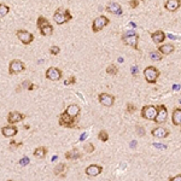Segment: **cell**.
<instances>
[{
	"label": "cell",
	"instance_id": "35",
	"mask_svg": "<svg viewBox=\"0 0 181 181\" xmlns=\"http://www.w3.org/2000/svg\"><path fill=\"white\" fill-rule=\"evenodd\" d=\"M29 162H30V159H29L28 157H23V158L20 161V164H21V165H28Z\"/></svg>",
	"mask_w": 181,
	"mask_h": 181
},
{
	"label": "cell",
	"instance_id": "47",
	"mask_svg": "<svg viewBox=\"0 0 181 181\" xmlns=\"http://www.w3.org/2000/svg\"><path fill=\"white\" fill-rule=\"evenodd\" d=\"M135 145H137V141H132V143H130V146H132V147H135Z\"/></svg>",
	"mask_w": 181,
	"mask_h": 181
},
{
	"label": "cell",
	"instance_id": "11",
	"mask_svg": "<svg viewBox=\"0 0 181 181\" xmlns=\"http://www.w3.org/2000/svg\"><path fill=\"white\" fill-rule=\"evenodd\" d=\"M122 40L126 45L133 47L134 50H138V42H139V34L130 35V36H122Z\"/></svg>",
	"mask_w": 181,
	"mask_h": 181
},
{
	"label": "cell",
	"instance_id": "33",
	"mask_svg": "<svg viewBox=\"0 0 181 181\" xmlns=\"http://www.w3.org/2000/svg\"><path fill=\"white\" fill-rule=\"evenodd\" d=\"M135 110H137V108H135V105H134V104H130V103L127 104V112L133 114Z\"/></svg>",
	"mask_w": 181,
	"mask_h": 181
},
{
	"label": "cell",
	"instance_id": "29",
	"mask_svg": "<svg viewBox=\"0 0 181 181\" xmlns=\"http://www.w3.org/2000/svg\"><path fill=\"white\" fill-rule=\"evenodd\" d=\"M98 139L100 141H108L109 140V134L106 133V130H100L98 134Z\"/></svg>",
	"mask_w": 181,
	"mask_h": 181
},
{
	"label": "cell",
	"instance_id": "28",
	"mask_svg": "<svg viewBox=\"0 0 181 181\" xmlns=\"http://www.w3.org/2000/svg\"><path fill=\"white\" fill-rule=\"evenodd\" d=\"M150 58L152 59V60H162V53L159 51H152V52H150Z\"/></svg>",
	"mask_w": 181,
	"mask_h": 181
},
{
	"label": "cell",
	"instance_id": "20",
	"mask_svg": "<svg viewBox=\"0 0 181 181\" xmlns=\"http://www.w3.org/2000/svg\"><path fill=\"white\" fill-rule=\"evenodd\" d=\"M175 50L174 45L172 43H164V45H161V46H158V51L162 53V54H170L173 53Z\"/></svg>",
	"mask_w": 181,
	"mask_h": 181
},
{
	"label": "cell",
	"instance_id": "22",
	"mask_svg": "<svg viewBox=\"0 0 181 181\" xmlns=\"http://www.w3.org/2000/svg\"><path fill=\"white\" fill-rule=\"evenodd\" d=\"M81 157V153L79 152V150L77 148H72V150H70V151H68V152L65 153V158L67 159H69V161H75V159H77V158H80Z\"/></svg>",
	"mask_w": 181,
	"mask_h": 181
},
{
	"label": "cell",
	"instance_id": "5",
	"mask_svg": "<svg viewBox=\"0 0 181 181\" xmlns=\"http://www.w3.org/2000/svg\"><path fill=\"white\" fill-rule=\"evenodd\" d=\"M24 70H25V64L22 62V60L13 59V60L10 62V65H9L10 75H16V74H20V72H22Z\"/></svg>",
	"mask_w": 181,
	"mask_h": 181
},
{
	"label": "cell",
	"instance_id": "49",
	"mask_svg": "<svg viewBox=\"0 0 181 181\" xmlns=\"http://www.w3.org/2000/svg\"><path fill=\"white\" fill-rule=\"evenodd\" d=\"M24 128H25V129H29V128H30V126H29V125H25V126H24Z\"/></svg>",
	"mask_w": 181,
	"mask_h": 181
},
{
	"label": "cell",
	"instance_id": "7",
	"mask_svg": "<svg viewBox=\"0 0 181 181\" xmlns=\"http://www.w3.org/2000/svg\"><path fill=\"white\" fill-rule=\"evenodd\" d=\"M16 35H17L18 40H21V42L24 43V45H29L30 42H33V40H34V35L32 33L27 32V30H23V29L17 30Z\"/></svg>",
	"mask_w": 181,
	"mask_h": 181
},
{
	"label": "cell",
	"instance_id": "4",
	"mask_svg": "<svg viewBox=\"0 0 181 181\" xmlns=\"http://www.w3.org/2000/svg\"><path fill=\"white\" fill-rule=\"evenodd\" d=\"M158 114V109L155 105H145L141 109V117L145 119H150V121H156Z\"/></svg>",
	"mask_w": 181,
	"mask_h": 181
},
{
	"label": "cell",
	"instance_id": "25",
	"mask_svg": "<svg viewBox=\"0 0 181 181\" xmlns=\"http://www.w3.org/2000/svg\"><path fill=\"white\" fill-rule=\"evenodd\" d=\"M52 33H53V27L51 24H49L46 27H43L42 29H40V34L42 36H51Z\"/></svg>",
	"mask_w": 181,
	"mask_h": 181
},
{
	"label": "cell",
	"instance_id": "8",
	"mask_svg": "<svg viewBox=\"0 0 181 181\" xmlns=\"http://www.w3.org/2000/svg\"><path fill=\"white\" fill-rule=\"evenodd\" d=\"M62 76H63L62 70L58 69V68H54V67L49 68L47 71H46V79H49L51 81H58V80L62 79Z\"/></svg>",
	"mask_w": 181,
	"mask_h": 181
},
{
	"label": "cell",
	"instance_id": "48",
	"mask_svg": "<svg viewBox=\"0 0 181 181\" xmlns=\"http://www.w3.org/2000/svg\"><path fill=\"white\" fill-rule=\"evenodd\" d=\"M117 60H118V62H119V63H122V62H123V58H122V57H119V58H118Z\"/></svg>",
	"mask_w": 181,
	"mask_h": 181
},
{
	"label": "cell",
	"instance_id": "19",
	"mask_svg": "<svg viewBox=\"0 0 181 181\" xmlns=\"http://www.w3.org/2000/svg\"><path fill=\"white\" fill-rule=\"evenodd\" d=\"M151 39L153 40L155 43L159 45V43H162L165 40V34H164L163 30H157V32H155V33L151 34Z\"/></svg>",
	"mask_w": 181,
	"mask_h": 181
},
{
	"label": "cell",
	"instance_id": "40",
	"mask_svg": "<svg viewBox=\"0 0 181 181\" xmlns=\"http://www.w3.org/2000/svg\"><path fill=\"white\" fill-rule=\"evenodd\" d=\"M153 146L156 148H167V145H164V144H157V143H155Z\"/></svg>",
	"mask_w": 181,
	"mask_h": 181
},
{
	"label": "cell",
	"instance_id": "46",
	"mask_svg": "<svg viewBox=\"0 0 181 181\" xmlns=\"http://www.w3.org/2000/svg\"><path fill=\"white\" fill-rule=\"evenodd\" d=\"M35 88H36V85H33V83H32V86H30L29 90H33V89H35Z\"/></svg>",
	"mask_w": 181,
	"mask_h": 181
},
{
	"label": "cell",
	"instance_id": "10",
	"mask_svg": "<svg viewBox=\"0 0 181 181\" xmlns=\"http://www.w3.org/2000/svg\"><path fill=\"white\" fill-rule=\"evenodd\" d=\"M98 98H99V103L101 105H104V106H106V108L112 106L114 103H115V97L109 94V93H100Z\"/></svg>",
	"mask_w": 181,
	"mask_h": 181
},
{
	"label": "cell",
	"instance_id": "15",
	"mask_svg": "<svg viewBox=\"0 0 181 181\" xmlns=\"http://www.w3.org/2000/svg\"><path fill=\"white\" fill-rule=\"evenodd\" d=\"M151 134H152L153 137H156V138H167L168 135L170 134V132H169V129H167V128H163V127H157V128L152 129Z\"/></svg>",
	"mask_w": 181,
	"mask_h": 181
},
{
	"label": "cell",
	"instance_id": "9",
	"mask_svg": "<svg viewBox=\"0 0 181 181\" xmlns=\"http://www.w3.org/2000/svg\"><path fill=\"white\" fill-rule=\"evenodd\" d=\"M158 109V114H157V117H156V121L155 122L158 123V125H162L164 123L165 121H167V117H168V110L167 108H165V105H159V106H157Z\"/></svg>",
	"mask_w": 181,
	"mask_h": 181
},
{
	"label": "cell",
	"instance_id": "24",
	"mask_svg": "<svg viewBox=\"0 0 181 181\" xmlns=\"http://www.w3.org/2000/svg\"><path fill=\"white\" fill-rule=\"evenodd\" d=\"M65 170H67V164L59 163V164L56 165V168L53 169V173H54V175H57V176H62V175L64 174Z\"/></svg>",
	"mask_w": 181,
	"mask_h": 181
},
{
	"label": "cell",
	"instance_id": "41",
	"mask_svg": "<svg viewBox=\"0 0 181 181\" xmlns=\"http://www.w3.org/2000/svg\"><path fill=\"white\" fill-rule=\"evenodd\" d=\"M22 86L24 87V88H30V86H32V82H30V81H24L23 83H22Z\"/></svg>",
	"mask_w": 181,
	"mask_h": 181
},
{
	"label": "cell",
	"instance_id": "31",
	"mask_svg": "<svg viewBox=\"0 0 181 181\" xmlns=\"http://www.w3.org/2000/svg\"><path fill=\"white\" fill-rule=\"evenodd\" d=\"M94 145L93 144H90V143H88V144H86L85 145V151L86 152H88V153H92V152H94Z\"/></svg>",
	"mask_w": 181,
	"mask_h": 181
},
{
	"label": "cell",
	"instance_id": "38",
	"mask_svg": "<svg viewBox=\"0 0 181 181\" xmlns=\"http://www.w3.org/2000/svg\"><path fill=\"white\" fill-rule=\"evenodd\" d=\"M135 34H138L135 30H128V32H126V33H123L122 34V36H130V35H135Z\"/></svg>",
	"mask_w": 181,
	"mask_h": 181
},
{
	"label": "cell",
	"instance_id": "42",
	"mask_svg": "<svg viewBox=\"0 0 181 181\" xmlns=\"http://www.w3.org/2000/svg\"><path fill=\"white\" fill-rule=\"evenodd\" d=\"M86 138H87V133H83L81 137H80V141H83V140H86Z\"/></svg>",
	"mask_w": 181,
	"mask_h": 181
},
{
	"label": "cell",
	"instance_id": "14",
	"mask_svg": "<svg viewBox=\"0 0 181 181\" xmlns=\"http://www.w3.org/2000/svg\"><path fill=\"white\" fill-rule=\"evenodd\" d=\"M1 133L5 138H11V137H14V135L18 133V129L14 126H5L1 128Z\"/></svg>",
	"mask_w": 181,
	"mask_h": 181
},
{
	"label": "cell",
	"instance_id": "51",
	"mask_svg": "<svg viewBox=\"0 0 181 181\" xmlns=\"http://www.w3.org/2000/svg\"><path fill=\"white\" fill-rule=\"evenodd\" d=\"M7 181H13V180H7Z\"/></svg>",
	"mask_w": 181,
	"mask_h": 181
},
{
	"label": "cell",
	"instance_id": "32",
	"mask_svg": "<svg viewBox=\"0 0 181 181\" xmlns=\"http://www.w3.org/2000/svg\"><path fill=\"white\" fill-rule=\"evenodd\" d=\"M59 52H60V49H59L58 46H56V45L50 49V53H51V54H53V56H57Z\"/></svg>",
	"mask_w": 181,
	"mask_h": 181
},
{
	"label": "cell",
	"instance_id": "13",
	"mask_svg": "<svg viewBox=\"0 0 181 181\" xmlns=\"http://www.w3.org/2000/svg\"><path fill=\"white\" fill-rule=\"evenodd\" d=\"M85 172L88 176H98L103 172V167L101 165H98V164H90L86 168Z\"/></svg>",
	"mask_w": 181,
	"mask_h": 181
},
{
	"label": "cell",
	"instance_id": "6",
	"mask_svg": "<svg viewBox=\"0 0 181 181\" xmlns=\"http://www.w3.org/2000/svg\"><path fill=\"white\" fill-rule=\"evenodd\" d=\"M109 23H110V20H109L108 17H105V16H99V17H97V18L93 21V23H92V30H93V33L100 32V30H101L103 28L106 27Z\"/></svg>",
	"mask_w": 181,
	"mask_h": 181
},
{
	"label": "cell",
	"instance_id": "36",
	"mask_svg": "<svg viewBox=\"0 0 181 181\" xmlns=\"http://www.w3.org/2000/svg\"><path fill=\"white\" fill-rule=\"evenodd\" d=\"M137 132H138V134L141 135V137H144V135H145V129L141 126H137Z\"/></svg>",
	"mask_w": 181,
	"mask_h": 181
},
{
	"label": "cell",
	"instance_id": "21",
	"mask_svg": "<svg viewBox=\"0 0 181 181\" xmlns=\"http://www.w3.org/2000/svg\"><path fill=\"white\" fill-rule=\"evenodd\" d=\"M172 121H173V125H175V126H181V109H180V108H176V109L173 111Z\"/></svg>",
	"mask_w": 181,
	"mask_h": 181
},
{
	"label": "cell",
	"instance_id": "44",
	"mask_svg": "<svg viewBox=\"0 0 181 181\" xmlns=\"http://www.w3.org/2000/svg\"><path fill=\"white\" fill-rule=\"evenodd\" d=\"M10 144H11V145H14V146H17V145H18V146H21V145H22V143H20V144H17L16 141H13V140H12V141H11Z\"/></svg>",
	"mask_w": 181,
	"mask_h": 181
},
{
	"label": "cell",
	"instance_id": "27",
	"mask_svg": "<svg viewBox=\"0 0 181 181\" xmlns=\"http://www.w3.org/2000/svg\"><path fill=\"white\" fill-rule=\"evenodd\" d=\"M9 10H10V7H9L7 5H5L4 3L0 4V17L4 18V17L6 16V14L9 13Z\"/></svg>",
	"mask_w": 181,
	"mask_h": 181
},
{
	"label": "cell",
	"instance_id": "34",
	"mask_svg": "<svg viewBox=\"0 0 181 181\" xmlns=\"http://www.w3.org/2000/svg\"><path fill=\"white\" fill-rule=\"evenodd\" d=\"M75 82H76V79H75L74 76H70L69 79L64 80V85H65V86H68V85H71V83H75Z\"/></svg>",
	"mask_w": 181,
	"mask_h": 181
},
{
	"label": "cell",
	"instance_id": "37",
	"mask_svg": "<svg viewBox=\"0 0 181 181\" xmlns=\"http://www.w3.org/2000/svg\"><path fill=\"white\" fill-rule=\"evenodd\" d=\"M138 5H139V1H138V0H130V1H129V6H130L132 9H135Z\"/></svg>",
	"mask_w": 181,
	"mask_h": 181
},
{
	"label": "cell",
	"instance_id": "39",
	"mask_svg": "<svg viewBox=\"0 0 181 181\" xmlns=\"http://www.w3.org/2000/svg\"><path fill=\"white\" fill-rule=\"evenodd\" d=\"M169 181H181V174L175 175L174 177H170V179H169Z\"/></svg>",
	"mask_w": 181,
	"mask_h": 181
},
{
	"label": "cell",
	"instance_id": "16",
	"mask_svg": "<svg viewBox=\"0 0 181 181\" xmlns=\"http://www.w3.org/2000/svg\"><path fill=\"white\" fill-rule=\"evenodd\" d=\"M106 11L112 14H117V16L122 14V7L118 3H109L106 5Z\"/></svg>",
	"mask_w": 181,
	"mask_h": 181
},
{
	"label": "cell",
	"instance_id": "43",
	"mask_svg": "<svg viewBox=\"0 0 181 181\" xmlns=\"http://www.w3.org/2000/svg\"><path fill=\"white\" fill-rule=\"evenodd\" d=\"M132 71H133V75L135 76V74H137V71H138V68H137V67H133V68H132Z\"/></svg>",
	"mask_w": 181,
	"mask_h": 181
},
{
	"label": "cell",
	"instance_id": "50",
	"mask_svg": "<svg viewBox=\"0 0 181 181\" xmlns=\"http://www.w3.org/2000/svg\"><path fill=\"white\" fill-rule=\"evenodd\" d=\"M57 158H58V157H57V156H54V157L52 158V162H53V161H57Z\"/></svg>",
	"mask_w": 181,
	"mask_h": 181
},
{
	"label": "cell",
	"instance_id": "2",
	"mask_svg": "<svg viewBox=\"0 0 181 181\" xmlns=\"http://www.w3.org/2000/svg\"><path fill=\"white\" fill-rule=\"evenodd\" d=\"M159 75H161L159 70L153 65L146 67L144 69V77H145L146 82H148V83H156L159 77Z\"/></svg>",
	"mask_w": 181,
	"mask_h": 181
},
{
	"label": "cell",
	"instance_id": "26",
	"mask_svg": "<svg viewBox=\"0 0 181 181\" xmlns=\"http://www.w3.org/2000/svg\"><path fill=\"white\" fill-rule=\"evenodd\" d=\"M49 24H50V22L47 21V18H45V17H42V16H40V17L38 18V21H36V25H38L39 29H42L43 27H46V25H49Z\"/></svg>",
	"mask_w": 181,
	"mask_h": 181
},
{
	"label": "cell",
	"instance_id": "3",
	"mask_svg": "<svg viewBox=\"0 0 181 181\" xmlns=\"http://www.w3.org/2000/svg\"><path fill=\"white\" fill-rule=\"evenodd\" d=\"M59 125L62 127H65V128H76L77 126V118H74L71 116H69L65 111L59 116V119H58Z\"/></svg>",
	"mask_w": 181,
	"mask_h": 181
},
{
	"label": "cell",
	"instance_id": "1",
	"mask_svg": "<svg viewBox=\"0 0 181 181\" xmlns=\"http://www.w3.org/2000/svg\"><path fill=\"white\" fill-rule=\"evenodd\" d=\"M72 20V14L70 13L69 10H63V9H57V11L54 12L53 14V21L57 23V24H64L69 21Z\"/></svg>",
	"mask_w": 181,
	"mask_h": 181
},
{
	"label": "cell",
	"instance_id": "17",
	"mask_svg": "<svg viewBox=\"0 0 181 181\" xmlns=\"http://www.w3.org/2000/svg\"><path fill=\"white\" fill-rule=\"evenodd\" d=\"M65 112H67L69 116L74 117V118H77V116H79L80 112H81V109H80L79 105H76V104H71V105H69V106L67 108Z\"/></svg>",
	"mask_w": 181,
	"mask_h": 181
},
{
	"label": "cell",
	"instance_id": "23",
	"mask_svg": "<svg viewBox=\"0 0 181 181\" xmlns=\"http://www.w3.org/2000/svg\"><path fill=\"white\" fill-rule=\"evenodd\" d=\"M46 153H47V150L46 147H43V146H39L34 150V156L36 158H45L46 157Z\"/></svg>",
	"mask_w": 181,
	"mask_h": 181
},
{
	"label": "cell",
	"instance_id": "30",
	"mask_svg": "<svg viewBox=\"0 0 181 181\" xmlns=\"http://www.w3.org/2000/svg\"><path fill=\"white\" fill-rule=\"evenodd\" d=\"M106 72L109 75H116L118 72V68L115 65V64H110L108 68H106Z\"/></svg>",
	"mask_w": 181,
	"mask_h": 181
},
{
	"label": "cell",
	"instance_id": "18",
	"mask_svg": "<svg viewBox=\"0 0 181 181\" xmlns=\"http://www.w3.org/2000/svg\"><path fill=\"white\" fill-rule=\"evenodd\" d=\"M180 6H181V1H179V0H168V1L164 3V7L172 12L176 11Z\"/></svg>",
	"mask_w": 181,
	"mask_h": 181
},
{
	"label": "cell",
	"instance_id": "12",
	"mask_svg": "<svg viewBox=\"0 0 181 181\" xmlns=\"http://www.w3.org/2000/svg\"><path fill=\"white\" fill-rule=\"evenodd\" d=\"M23 118H24V115H23V114L18 112V111H11V112H9V115H7V122L14 125V123L21 122Z\"/></svg>",
	"mask_w": 181,
	"mask_h": 181
},
{
	"label": "cell",
	"instance_id": "45",
	"mask_svg": "<svg viewBox=\"0 0 181 181\" xmlns=\"http://www.w3.org/2000/svg\"><path fill=\"white\" fill-rule=\"evenodd\" d=\"M173 89H175V90L180 89V85H174V86H173Z\"/></svg>",
	"mask_w": 181,
	"mask_h": 181
}]
</instances>
